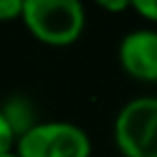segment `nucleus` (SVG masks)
<instances>
[{
    "instance_id": "obj_1",
    "label": "nucleus",
    "mask_w": 157,
    "mask_h": 157,
    "mask_svg": "<svg viewBox=\"0 0 157 157\" xmlns=\"http://www.w3.org/2000/svg\"><path fill=\"white\" fill-rule=\"evenodd\" d=\"M23 25L46 46H69L86 30V7L78 0H25Z\"/></svg>"
},
{
    "instance_id": "obj_2",
    "label": "nucleus",
    "mask_w": 157,
    "mask_h": 157,
    "mask_svg": "<svg viewBox=\"0 0 157 157\" xmlns=\"http://www.w3.org/2000/svg\"><path fill=\"white\" fill-rule=\"evenodd\" d=\"M113 141L123 157H157V95H141L120 106Z\"/></svg>"
},
{
    "instance_id": "obj_3",
    "label": "nucleus",
    "mask_w": 157,
    "mask_h": 157,
    "mask_svg": "<svg viewBox=\"0 0 157 157\" xmlns=\"http://www.w3.org/2000/svg\"><path fill=\"white\" fill-rule=\"evenodd\" d=\"M16 152L19 157H90L93 141L69 120H46L19 139Z\"/></svg>"
},
{
    "instance_id": "obj_4",
    "label": "nucleus",
    "mask_w": 157,
    "mask_h": 157,
    "mask_svg": "<svg viewBox=\"0 0 157 157\" xmlns=\"http://www.w3.org/2000/svg\"><path fill=\"white\" fill-rule=\"evenodd\" d=\"M118 63L127 76L146 83L157 81V30L134 28L118 44Z\"/></svg>"
},
{
    "instance_id": "obj_5",
    "label": "nucleus",
    "mask_w": 157,
    "mask_h": 157,
    "mask_svg": "<svg viewBox=\"0 0 157 157\" xmlns=\"http://www.w3.org/2000/svg\"><path fill=\"white\" fill-rule=\"evenodd\" d=\"M0 111L5 113V118L10 120L12 129L16 132L19 139L23 136V134H28L35 125L42 123V120H37L35 104L30 102L28 97H23V95H12L10 99H5L2 106H0Z\"/></svg>"
},
{
    "instance_id": "obj_6",
    "label": "nucleus",
    "mask_w": 157,
    "mask_h": 157,
    "mask_svg": "<svg viewBox=\"0 0 157 157\" xmlns=\"http://www.w3.org/2000/svg\"><path fill=\"white\" fill-rule=\"evenodd\" d=\"M16 143H19V136L12 129V125L5 118V113L0 111V157L10 155V152H16Z\"/></svg>"
},
{
    "instance_id": "obj_7",
    "label": "nucleus",
    "mask_w": 157,
    "mask_h": 157,
    "mask_svg": "<svg viewBox=\"0 0 157 157\" xmlns=\"http://www.w3.org/2000/svg\"><path fill=\"white\" fill-rule=\"evenodd\" d=\"M23 2L25 0H0V23L21 21V16H23Z\"/></svg>"
},
{
    "instance_id": "obj_8",
    "label": "nucleus",
    "mask_w": 157,
    "mask_h": 157,
    "mask_svg": "<svg viewBox=\"0 0 157 157\" xmlns=\"http://www.w3.org/2000/svg\"><path fill=\"white\" fill-rule=\"evenodd\" d=\"M132 10L141 19L157 23V0H132Z\"/></svg>"
},
{
    "instance_id": "obj_9",
    "label": "nucleus",
    "mask_w": 157,
    "mask_h": 157,
    "mask_svg": "<svg viewBox=\"0 0 157 157\" xmlns=\"http://www.w3.org/2000/svg\"><path fill=\"white\" fill-rule=\"evenodd\" d=\"M99 7L104 12H125L132 10V2L129 0H99Z\"/></svg>"
},
{
    "instance_id": "obj_10",
    "label": "nucleus",
    "mask_w": 157,
    "mask_h": 157,
    "mask_svg": "<svg viewBox=\"0 0 157 157\" xmlns=\"http://www.w3.org/2000/svg\"><path fill=\"white\" fill-rule=\"evenodd\" d=\"M5 157H19V152H10V155H5Z\"/></svg>"
}]
</instances>
